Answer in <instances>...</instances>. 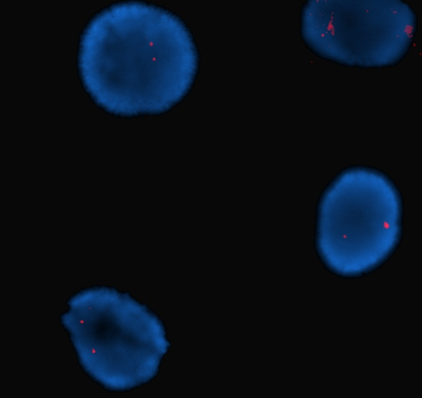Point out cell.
Wrapping results in <instances>:
<instances>
[{"instance_id":"1","label":"cell","mask_w":422,"mask_h":398,"mask_svg":"<svg viewBox=\"0 0 422 398\" xmlns=\"http://www.w3.org/2000/svg\"><path fill=\"white\" fill-rule=\"evenodd\" d=\"M198 62L184 23L145 3L106 8L80 39L78 66L85 90L97 105L120 117L168 111L190 90Z\"/></svg>"}]
</instances>
